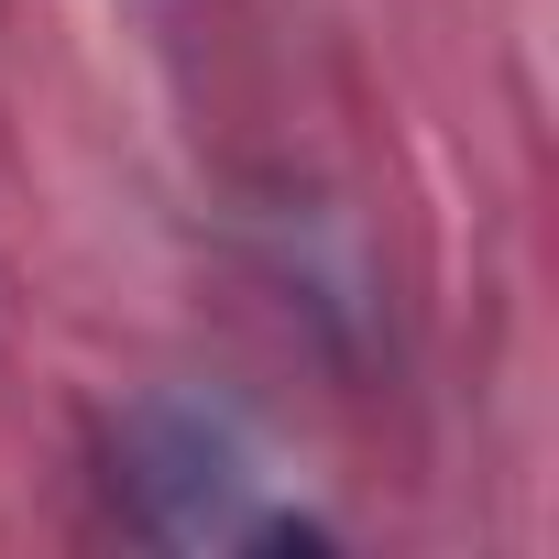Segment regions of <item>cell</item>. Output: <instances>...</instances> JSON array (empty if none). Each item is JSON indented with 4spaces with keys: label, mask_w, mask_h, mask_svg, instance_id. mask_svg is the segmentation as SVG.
Listing matches in <instances>:
<instances>
[{
    "label": "cell",
    "mask_w": 559,
    "mask_h": 559,
    "mask_svg": "<svg viewBox=\"0 0 559 559\" xmlns=\"http://www.w3.org/2000/svg\"><path fill=\"white\" fill-rule=\"evenodd\" d=\"M110 483L132 493V515H143L154 537H209V548H219V537H252V548L308 537L297 515H252L230 439L198 428V417H176V406H154V417H132V428L110 439Z\"/></svg>",
    "instance_id": "6da1fadb"
}]
</instances>
